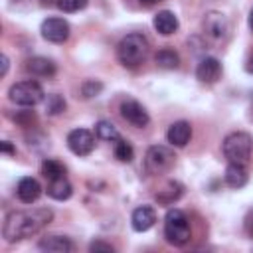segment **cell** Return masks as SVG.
<instances>
[{
	"mask_svg": "<svg viewBox=\"0 0 253 253\" xmlns=\"http://www.w3.org/2000/svg\"><path fill=\"white\" fill-rule=\"evenodd\" d=\"M53 217V211L49 208H34V210H22V211H10L2 225V235L8 243L26 239L36 235L40 229H43Z\"/></svg>",
	"mask_w": 253,
	"mask_h": 253,
	"instance_id": "cell-1",
	"label": "cell"
},
{
	"mask_svg": "<svg viewBox=\"0 0 253 253\" xmlns=\"http://www.w3.org/2000/svg\"><path fill=\"white\" fill-rule=\"evenodd\" d=\"M148 53V40L142 34H126L117 45V57L125 67H136Z\"/></svg>",
	"mask_w": 253,
	"mask_h": 253,
	"instance_id": "cell-2",
	"label": "cell"
},
{
	"mask_svg": "<svg viewBox=\"0 0 253 253\" xmlns=\"http://www.w3.org/2000/svg\"><path fill=\"white\" fill-rule=\"evenodd\" d=\"M221 150H223V156L227 158V162L247 164L251 158V152H253V136L249 132H243V130L229 132L223 138Z\"/></svg>",
	"mask_w": 253,
	"mask_h": 253,
	"instance_id": "cell-3",
	"label": "cell"
},
{
	"mask_svg": "<svg viewBox=\"0 0 253 253\" xmlns=\"http://www.w3.org/2000/svg\"><path fill=\"white\" fill-rule=\"evenodd\" d=\"M164 237L168 243L182 247L190 241L192 237V229H190V221L186 217V213L182 210H168L164 215Z\"/></svg>",
	"mask_w": 253,
	"mask_h": 253,
	"instance_id": "cell-4",
	"label": "cell"
},
{
	"mask_svg": "<svg viewBox=\"0 0 253 253\" xmlns=\"http://www.w3.org/2000/svg\"><path fill=\"white\" fill-rule=\"evenodd\" d=\"M8 97H10L12 103H16L20 107H34L40 101H43V89L38 81H32V79L18 81L10 87Z\"/></svg>",
	"mask_w": 253,
	"mask_h": 253,
	"instance_id": "cell-5",
	"label": "cell"
},
{
	"mask_svg": "<svg viewBox=\"0 0 253 253\" xmlns=\"http://www.w3.org/2000/svg\"><path fill=\"white\" fill-rule=\"evenodd\" d=\"M174 160H176V156H174V152H172L168 146H164V144H154V146H150V148L146 150L144 164H146V170H148L150 174H162V172H166V170L172 168Z\"/></svg>",
	"mask_w": 253,
	"mask_h": 253,
	"instance_id": "cell-6",
	"label": "cell"
},
{
	"mask_svg": "<svg viewBox=\"0 0 253 253\" xmlns=\"http://www.w3.org/2000/svg\"><path fill=\"white\" fill-rule=\"evenodd\" d=\"M67 146L77 156H87L95 148V136L87 128H73L67 134Z\"/></svg>",
	"mask_w": 253,
	"mask_h": 253,
	"instance_id": "cell-7",
	"label": "cell"
},
{
	"mask_svg": "<svg viewBox=\"0 0 253 253\" xmlns=\"http://www.w3.org/2000/svg\"><path fill=\"white\" fill-rule=\"evenodd\" d=\"M204 34L211 40V42H223L229 34V24L225 20L223 14L219 12H210L204 18Z\"/></svg>",
	"mask_w": 253,
	"mask_h": 253,
	"instance_id": "cell-8",
	"label": "cell"
},
{
	"mask_svg": "<svg viewBox=\"0 0 253 253\" xmlns=\"http://www.w3.org/2000/svg\"><path fill=\"white\" fill-rule=\"evenodd\" d=\"M42 38L51 43H63L69 38V24L63 18H47L42 22Z\"/></svg>",
	"mask_w": 253,
	"mask_h": 253,
	"instance_id": "cell-9",
	"label": "cell"
},
{
	"mask_svg": "<svg viewBox=\"0 0 253 253\" xmlns=\"http://www.w3.org/2000/svg\"><path fill=\"white\" fill-rule=\"evenodd\" d=\"M121 117L126 123H130L132 126H136V128H144L150 123L148 111L134 99H126V101L121 103Z\"/></svg>",
	"mask_w": 253,
	"mask_h": 253,
	"instance_id": "cell-10",
	"label": "cell"
},
{
	"mask_svg": "<svg viewBox=\"0 0 253 253\" xmlns=\"http://www.w3.org/2000/svg\"><path fill=\"white\" fill-rule=\"evenodd\" d=\"M219 75H221V63L215 57H204L196 67V77L200 83L211 85L219 79Z\"/></svg>",
	"mask_w": 253,
	"mask_h": 253,
	"instance_id": "cell-11",
	"label": "cell"
},
{
	"mask_svg": "<svg viewBox=\"0 0 253 253\" xmlns=\"http://www.w3.org/2000/svg\"><path fill=\"white\" fill-rule=\"evenodd\" d=\"M190 138H192V126H190L188 121H176L166 130V140L172 146L182 148V146H186L190 142Z\"/></svg>",
	"mask_w": 253,
	"mask_h": 253,
	"instance_id": "cell-12",
	"label": "cell"
},
{
	"mask_svg": "<svg viewBox=\"0 0 253 253\" xmlns=\"http://www.w3.org/2000/svg\"><path fill=\"white\" fill-rule=\"evenodd\" d=\"M16 196H18V200L24 202V204H34V202L42 196V186H40V182H38L36 178L26 176V178H22V180L18 182V186H16Z\"/></svg>",
	"mask_w": 253,
	"mask_h": 253,
	"instance_id": "cell-13",
	"label": "cell"
},
{
	"mask_svg": "<svg viewBox=\"0 0 253 253\" xmlns=\"http://www.w3.org/2000/svg\"><path fill=\"white\" fill-rule=\"evenodd\" d=\"M156 223V213L150 206H140L130 215V225L134 231H148Z\"/></svg>",
	"mask_w": 253,
	"mask_h": 253,
	"instance_id": "cell-14",
	"label": "cell"
},
{
	"mask_svg": "<svg viewBox=\"0 0 253 253\" xmlns=\"http://www.w3.org/2000/svg\"><path fill=\"white\" fill-rule=\"evenodd\" d=\"M152 26H154V30H156L158 34H162V36H172V34L178 30L180 24H178V18H176L174 12H170V10H160V12L154 16Z\"/></svg>",
	"mask_w": 253,
	"mask_h": 253,
	"instance_id": "cell-15",
	"label": "cell"
},
{
	"mask_svg": "<svg viewBox=\"0 0 253 253\" xmlns=\"http://www.w3.org/2000/svg\"><path fill=\"white\" fill-rule=\"evenodd\" d=\"M223 178H225V184H227V186L239 190V188H243V186L247 184L249 174H247V170H245V164H233V162H229L227 168H225Z\"/></svg>",
	"mask_w": 253,
	"mask_h": 253,
	"instance_id": "cell-16",
	"label": "cell"
},
{
	"mask_svg": "<svg viewBox=\"0 0 253 253\" xmlns=\"http://www.w3.org/2000/svg\"><path fill=\"white\" fill-rule=\"evenodd\" d=\"M38 247L42 251H53V253H69L73 251V243L63 237V235H47V237H42Z\"/></svg>",
	"mask_w": 253,
	"mask_h": 253,
	"instance_id": "cell-17",
	"label": "cell"
},
{
	"mask_svg": "<svg viewBox=\"0 0 253 253\" xmlns=\"http://www.w3.org/2000/svg\"><path fill=\"white\" fill-rule=\"evenodd\" d=\"M26 69L36 77H53L55 75V63L47 57H32L26 63Z\"/></svg>",
	"mask_w": 253,
	"mask_h": 253,
	"instance_id": "cell-18",
	"label": "cell"
},
{
	"mask_svg": "<svg viewBox=\"0 0 253 253\" xmlns=\"http://www.w3.org/2000/svg\"><path fill=\"white\" fill-rule=\"evenodd\" d=\"M71 194H73V186L69 184V180L65 176L49 180V184H47V196L49 198H53L57 202H63V200H69Z\"/></svg>",
	"mask_w": 253,
	"mask_h": 253,
	"instance_id": "cell-19",
	"label": "cell"
},
{
	"mask_svg": "<svg viewBox=\"0 0 253 253\" xmlns=\"http://www.w3.org/2000/svg\"><path fill=\"white\" fill-rule=\"evenodd\" d=\"M182 192H184V186H182L180 182H168L162 190H158L156 200H158L160 204H164V206H170V204H174V202L182 196Z\"/></svg>",
	"mask_w": 253,
	"mask_h": 253,
	"instance_id": "cell-20",
	"label": "cell"
},
{
	"mask_svg": "<svg viewBox=\"0 0 253 253\" xmlns=\"http://www.w3.org/2000/svg\"><path fill=\"white\" fill-rule=\"evenodd\" d=\"M95 134H97L101 140H107V142H115V140L121 138L117 126H115L111 121H99V123L95 125Z\"/></svg>",
	"mask_w": 253,
	"mask_h": 253,
	"instance_id": "cell-21",
	"label": "cell"
},
{
	"mask_svg": "<svg viewBox=\"0 0 253 253\" xmlns=\"http://www.w3.org/2000/svg\"><path fill=\"white\" fill-rule=\"evenodd\" d=\"M154 61L158 67L162 69H176L178 63H180V57L174 49H160L156 55H154Z\"/></svg>",
	"mask_w": 253,
	"mask_h": 253,
	"instance_id": "cell-22",
	"label": "cell"
},
{
	"mask_svg": "<svg viewBox=\"0 0 253 253\" xmlns=\"http://www.w3.org/2000/svg\"><path fill=\"white\" fill-rule=\"evenodd\" d=\"M42 174H43V178H47V180H55V178L65 176V166H63L61 162L53 160V158H45V160L42 162Z\"/></svg>",
	"mask_w": 253,
	"mask_h": 253,
	"instance_id": "cell-23",
	"label": "cell"
},
{
	"mask_svg": "<svg viewBox=\"0 0 253 253\" xmlns=\"http://www.w3.org/2000/svg\"><path fill=\"white\" fill-rule=\"evenodd\" d=\"M115 156H117V160H121V162H132V158H134V148H132L126 140L119 138V140H115Z\"/></svg>",
	"mask_w": 253,
	"mask_h": 253,
	"instance_id": "cell-24",
	"label": "cell"
},
{
	"mask_svg": "<svg viewBox=\"0 0 253 253\" xmlns=\"http://www.w3.org/2000/svg\"><path fill=\"white\" fill-rule=\"evenodd\" d=\"M45 111L47 115H59L65 111V101L61 95L53 93V95H47V101H45Z\"/></svg>",
	"mask_w": 253,
	"mask_h": 253,
	"instance_id": "cell-25",
	"label": "cell"
},
{
	"mask_svg": "<svg viewBox=\"0 0 253 253\" xmlns=\"http://www.w3.org/2000/svg\"><path fill=\"white\" fill-rule=\"evenodd\" d=\"M87 4H89V0H57V2H55V6H57L61 12H67V14L79 12V10H83Z\"/></svg>",
	"mask_w": 253,
	"mask_h": 253,
	"instance_id": "cell-26",
	"label": "cell"
},
{
	"mask_svg": "<svg viewBox=\"0 0 253 253\" xmlns=\"http://www.w3.org/2000/svg\"><path fill=\"white\" fill-rule=\"evenodd\" d=\"M101 89H103V85H101V83H95V81H85L83 87H81V91H83V95H85L87 99H89V97H97Z\"/></svg>",
	"mask_w": 253,
	"mask_h": 253,
	"instance_id": "cell-27",
	"label": "cell"
},
{
	"mask_svg": "<svg viewBox=\"0 0 253 253\" xmlns=\"http://www.w3.org/2000/svg\"><path fill=\"white\" fill-rule=\"evenodd\" d=\"M89 251H107V253H113L115 249H113V245H109V243H103V241H93V243L89 245Z\"/></svg>",
	"mask_w": 253,
	"mask_h": 253,
	"instance_id": "cell-28",
	"label": "cell"
},
{
	"mask_svg": "<svg viewBox=\"0 0 253 253\" xmlns=\"http://www.w3.org/2000/svg\"><path fill=\"white\" fill-rule=\"evenodd\" d=\"M243 227H245V233H247L249 237H253V210H249V211H247Z\"/></svg>",
	"mask_w": 253,
	"mask_h": 253,
	"instance_id": "cell-29",
	"label": "cell"
},
{
	"mask_svg": "<svg viewBox=\"0 0 253 253\" xmlns=\"http://www.w3.org/2000/svg\"><path fill=\"white\" fill-rule=\"evenodd\" d=\"M2 152H4V154H16V148H14L8 140H4V142H2Z\"/></svg>",
	"mask_w": 253,
	"mask_h": 253,
	"instance_id": "cell-30",
	"label": "cell"
},
{
	"mask_svg": "<svg viewBox=\"0 0 253 253\" xmlns=\"http://www.w3.org/2000/svg\"><path fill=\"white\" fill-rule=\"evenodd\" d=\"M6 71H8V57L2 55V75H6Z\"/></svg>",
	"mask_w": 253,
	"mask_h": 253,
	"instance_id": "cell-31",
	"label": "cell"
},
{
	"mask_svg": "<svg viewBox=\"0 0 253 253\" xmlns=\"http://www.w3.org/2000/svg\"><path fill=\"white\" fill-rule=\"evenodd\" d=\"M245 67H247V71H249V73H253V53L249 55V59H247V65H245Z\"/></svg>",
	"mask_w": 253,
	"mask_h": 253,
	"instance_id": "cell-32",
	"label": "cell"
},
{
	"mask_svg": "<svg viewBox=\"0 0 253 253\" xmlns=\"http://www.w3.org/2000/svg\"><path fill=\"white\" fill-rule=\"evenodd\" d=\"M140 4H144V6H154V4H158L160 0H138Z\"/></svg>",
	"mask_w": 253,
	"mask_h": 253,
	"instance_id": "cell-33",
	"label": "cell"
},
{
	"mask_svg": "<svg viewBox=\"0 0 253 253\" xmlns=\"http://www.w3.org/2000/svg\"><path fill=\"white\" fill-rule=\"evenodd\" d=\"M249 28L253 30V10H251V14H249Z\"/></svg>",
	"mask_w": 253,
	"mask_h": 253,
	"instance_id": "cell-34",
	"label": "cell"
}]
</instances>
